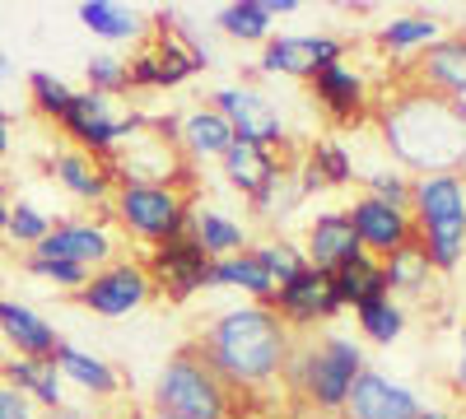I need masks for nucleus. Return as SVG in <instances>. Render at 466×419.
<instances>
[{
  "label": "nucleus",
  "mask_w": 466,
  "mask_h": 419,
  "mask_svg": "<svg viewBox=\"0 0 466 419\" xmlns=\"http://www.w3.org/2000/svg\"><path fill=\"white\" fill-rule=\"evenodd\" d=\"M149 275H145V265H136V261H112V265H103V271H94L89 280H85V289H80V303L89 313H98V317H131L140 303L149 298Z\"/></svg>",
  "instance_id": "6e6552de"
},
{
  "label": "nucleus",
  "mask_w": 466,
  "mask_h": 419,
  "mask_svg": "<svg viewBox=\"0 0 466 419\" xmlns=\"http://www.w3.org/2000/svg\"><path fill=\"white\" fill-rule=\"evenodd\" d=\"M424 85H430L439 98H452V103H466V52H461V37H439L434 47H424Z\"/></svg>",
  "instance_id": "412c9836"
},
{
  "label": "nucleus",
  "mask_w": 466,
  "mask_h": 419,
  "mask_svg": "<svg viewBox=\"0 0 466 419\" xmlns=\"http://www.w3.org/2000/svg\"><path fill=\"white\" fill-rule=\"evenodd\" d=\"M145 275H149V284H164L182 303L197 289H210V256L191 238H173V243L149 252V271Z\"/></svg>",
  "instance_id": "9d476101"
},
{
  "label": "nucleus",
  "mask_w": 466,
  "mask_h": 419,
  "mask_svg": "<svg viewBox=\"0 0 466 419\" xmlns=\"http://www.w3.org/2000/svg\"><path fill=\"white\" fill-rule=\"evenodd\" d=\"M187 238L197 243L210 261L233 256V252H248V228H243V224H233V219H228V214H219V210H191V228H187Z\"/></svg>",
  "instance_id": "393cba45"
},
{
  "label": "nucleus",
  "mask_w": 466,
  "mask_h": 419,
  "mask_svg": "<svg viewBox=\"0 0 466 419\" xmlns=\"http://www.w3.org/2000/svg\"><path fill=\"white\" fill-rule=\"evenodd\" d=\"M127 89H131V80H127V61L122 56H112V52L89 56V94L112 98V94H127Z\"/></svg>",
  "instance_id": "f704fd0d"
},
{
  "label": "nucleus",
  "mask_w": 466,
  "mask_h": 419,
  "mask_svg": "<svg viewBox=\"0 0 466 419\" xmlns=\"http://www.w3.org/2000/svg\"><path fill=\"white\" fill-rule=\"evenodd\" d=\"M0 419H33V401L15 387H0Z\"/></svg>",
  "instance_id": "ea45409f"
},
{
  "label": "nucleus",
  "mask_w": 466,
  "mask_h": 419,
  "mask_svg": "<svg viewBox=\"0 0 466 419\" xmlns=\"http://www.w3.org/2000/svg\"><path fill=\"white\" fill-rule=\"evenodd\" d=\"M355 252H364V247L355 238L350 214H318L313 219V228H308V252H303L308 265H318V271H336V265L350 261Z\"/></svg>",
  "instance_id": "aec40b11"
},
{
  "label": "nucleus",
  "mask_w": 466,
  "mask_h": 419,
  "mask_svg": "<svg viewBox=\"0 0 466 419\" xmlns=\"http://www.w3.org/2000/svg\"><path fill=\"white\" fill-rule=\"evenodd\" d=\"M350 224H355V238L369 256H392L397 247H406L415 238V219L410 210L397 205H382L373 196H360L355 210H350Z\"/></svg>",
  "instance_id": "9b49d317"
},
{
  "label": "nucleus",
  "mask_w": 466,
  "mask_h": 419,
  "mask_svg": "<svg viewBox=\"0 0 466 419\" xmlns=\"http://www.w3.org/2000/svg\"><path fill=\"white\" fill-rule=\"evenodd\" d=\"M177 135H182V145H187L191 159H224V149L233 145L228 122L219 117V107H210V103L191 107L187 117L177 122Z\"/></svg>",
  "instance_id": "5701e85b"
},
{
  "label": "nucleus",
  "mask_w": 466,
  "mask_h": 419,
  "mask_svg": "<svg viewBox=\"0 0 466 419\" xmlns=\"http://www.w3.org/2000/svg\"><path fill=\"white\" fill-rule=\"evenodd\" d=\"M257 256H261V265H266V271H270V280H276V284H285L289 275H299L303 271V252L294 247V243H266V247H257Z\"/></svg>",
  "instance_id": "4c0bfd02"
},
{
  "label": "nucleus",
  "mask_w": 466,
  "mask_h": 419,
  "mask_svg": "<svg viewBox=\"0 0 466 419\" xmlns=\"http://www.w3.org/2000/svg\"><path fill=\"white\" fill-rule=\"evenodd\" d=\"M410 419H448V414H443V410H415Z\"/></svg>",
  "instance_id": "a18cd8bd"
},
{
  "label": "nucleus",
  "mask_w": 466,
  "mask_h": 419,
  "mask_svg": "<svg viewBox=\"0 0 466 419\" xmlns=\"http://www.w3.org/2000/svg\"><path fill=\"white\" fill-rule=\"evenodd\" d=\"M308 173H313L322 186H345L355 177V159H350V149L336 145V140H318L308 149Z\"/></svg>",
  "instance_id": "473e14b6"
},
{
  "label": "nucleus",
  "mask_w": 466,
  "mask_h": 419,
  "mask_svg": "<svg viewBox=\"0 0 466 419\" xmlns=\"http://www.w3.org/2000/svg\"><path fill=\"white\" fill-rule=\"evenodd\" d=\"M0 335H5L24 359H52L56 345H61L56 326L43 322V317H37L28 303H19V298H0Z\"/></svg>",
  "instance_id": "dca6fc26"
},
{
  "label": "nucleus",
  "mask_w": 466,
  "mask_h": 419,
  "mask_svg": "<svg viewBox=\"0 0 466 419\" xmlns=\"http://www.w3.org/2000/svg\"><path fill=\"white\" fill-rule=\"evenodd\" d=\"M47 419H94V414H85V410H56V414H47Z\"/></svg>",
  "instance_id": "c03bdc74"
},
{
  "label": "nucleus",
  "mask_w": 466,
  "mask_h": 419,
  "mask_svg": "<svg viewBox=\"0 0 466 419\" xmlns=\"http://www.w3.org/2000/svg\"><path fill=\"white\" fill-rule=\"evenodd\" d=\"M28 94H33V107L43 112V117H52V122H61L66 117V107H70V89H66V80H56L52 70H33L28 75Z\"/></svg>",
  "instance_id": "72a5a7b5"
},
{
  "label": "nucleus",
  "mask_w": 466,
  "mask_h": 419,
  "mask_svg": "<svg viewBox=\"0 0 466 419\" xmlns=\"http://www.w3.org/2000/svg\"><path fill=\"white\" fill-rule=\"evenodd\" d=\"M5 234L15 238V243H24V247H37L47 234H52V219L37 210V205H28V201H19V205H10V224H5Z\"/></svg>",
  "instance_id": "c9c22d12"
},
{
  "label": "nucleus",
  "mask_w": 466,
  "mask_h": 419,
  "mask_svg": "<svg viewBox=\"0 0 466 419\" xmlns=\"http://www.w3.org/2000/svg\"><path fill=\"white\" fill-rule=\"evenodd\" d=\"M369 186H373V201H382V205H397V210H406L410 205V182L401 177V173H373L369 177Z\"/></svg>",
  "instance_id": "58836bf2"
},
{
  "label": "nucleus",
  "mask_w": 466,
  "mask_h": 419,
  "mask_svg": "<svg viewBox=\"0 0 466 419\" xmlns=\"http://www.w3.org/2000/svg\"><path fill=\"white\" fill-rule=\"evenodd\" d=\"M33 256L43 261H75L94 271V265L112 261V238L107 228H98L94 219H70V224H52V234L33 247Z\"/></svg>",
  "instance_id": "ddd939ff"
},
{
  "label": "nucleus",
  "mask_w": 466,
  "mask_h": 419,
  "mask_svg": "<svg viewBox=\"0 0 466 419\" xmlns=\"http://www.w3.org/2000/svg\"><path fill=\"white\" fill-rule=\"evenodd\" d=\"M116 219H122L136 238L164 247L173 238H187L191 228V205L173 182H140V177H122L116 182Z\"/></svg>",
  "instance_id": "39448f33"
},
{
  "label": "nucleus",
  "mask_w": 466,
  "mask_h": 419,
  "mask_svg": "<svg viewBox=\"0 0 466 419\" xmlns=\"http://www.w3.org/2000/svg\"><path fill=\"white\" fill-rule=\"evenodd\" d=\"M61 131H66L75 145H80L85 155L112 164L116 140H127V135H136V131H149V117H145V112H116L112 98L85 89V94L70 98L66 117H61Z\"/></svg>",
  "instance_id": "423d86ee"
},
{
  "label": "nucleus",
  "mask_w": 466,
  "mask_h": 419,
  "mask_svg": "<svg viewBox=\"0 0 466 419\" xmlns=\"http://www.w3.org/2000/svg\"><path fill=\"white\" fill-rule=\"evenodd\" d=\"M28 271L37 280H47L56 289H75V294H80L85 280L94 275V271H85V265H75V261H43V256H28Z\"/></svg>",
  "instance_id": "e433bc0d"
},
{
  "label": "nucleus",
  "mask_w": 466,
  "mask_h": 419,
  "mask_svg": "<svg viewBox=\"0 0 466 419\" xmlns=\"http://www.w3.org/2000/svg\"><path fill=\"white\" fill-rule=\"evenodd\" d=\"M215 284L248 289V294H257V298H270V294H276V280H270V271L261 265L257 252H233V256L210 261V289H215Z\"/></svg>",
  "instance_id": "cd10ccee"
},
{
  "label": "nucleus",
  "mask_w": 466,
  "mask_h": 419,
  "mask_svg": "<svg viewBox=\"0 0 466 419\" xmlns=\"http://www.w3.org/2000/svg\"><path fill=\"white\" fill-rule=\"evenodd\" d=\"M80 24L94 28L107 43H127V37H140L149 28V19L131 5H116V0H85L80 5Z\"/></svg>",
  "instance_id": "bb28decb"
},
{
  "label": "nucleus",
  "mask_w": 466,
  "mask_h": 419,
  "mask_svg": "<svg viewBox=\"0 0 466 419\" xmlns=\"http://www.w3.org/2000/svg\"><path fill=\"white\" fill-rule=\"evenodd\" d=\"M382 135L392 155L406 168L430 173H457L466 164V112L452 98H439L434 89L406 94L382 112Z\"/></svg>",
  "instance_id": "f03ea898"
},
{
  "label": "nucleus",
  "mask_w": 466,
  "mask_h": 419,
  "mask_svg": "<svg viewBox=\"0 0 466 419\" xmlns=\"http://www.w3.org/2000/svg\"><path fill=\"white\" fill-rule=\"evenodd\" d=\"M5 377H10L5 387L24 392L33 405L61 410V373H56L52 359H24V354H15V359L5 364Z\"/></svg>",
  "instance_id": "a878e982"
},
{
  "label": "nucleus",
  "mask_w": 466,
  "mask_h": 419,
  "mask_svg": "<svg viewBox=\"0 0 466 419\" xmlns=\"http://www.w3.org/2000/svg\"><path fill=\"white\" fill-rule=\"evenodd\" d=\"M10 155V112H0V159Z\"/></svg>",
  "instance_id": "a19ab883"
},
{
  "label": "nucleus",
  "mask_w": 466,
  "mask_h": 419,
  "mask_svg": "<svg viewBox=\"0 0 466 419\" xmlns=\"http://www.w3.org/2000/svg\"><path fill=\"white\" fill-rule=\"evenodd\" d=\"M197 350L206 354L224 387H261L285 373L294 345L289 326L270 308H233L201 335Z\"/></svg>",
  "instance_id": "f257e3e1"
},
{
  "label": "nucleus",
  "mask_w": 466,
  "mask_h": 419,
  "mask_svg": "<svg viewBox=\"0 0 466 419\" xmlns=\"http://www.w3.org/2000/svg\"><path fill=\"white\" fill-rule=\"evenodd\" d=\"M457 387L466 392V331H461V354H457Z\"/></svg>",
  "instance_id": "79ce46f5"
},
{
  "label": "nucleus",
  "mask_w": 466,
  "mask_h": 419,
  "mask_svg": "<svg viewBox=\"0 0 466 419\" xmlns=\"http://www.w3.org/2000/svg\"><path fill=\"white\" fill-rule=\"evenodd\" d=\"M410 219L424 224H448V219H466V177L457 173H430L410 182Z\"/></svg>",
  "instance_id": "2eb2a0df"
},
{
  "label": "nucleus",
  "mask_w": 466,
  "mask_h": 419,
  "mask_svg": "<svg viewBox=\"0 0 466 419\" xmlns=\"http://www.w3.org/2000/svg\"><path fill=\"white\" fill-rule=\"evenodd\" d=\"M5 224H10V201H5V186H0V234H5Z\"/></svg>",
  "instance_id": "37998d69"
},
{
  "label": "nucleus",
  "mask_w": 466,
  "mask_h": 419,
  "mask_svg": "<svg viewBox=\"0 0 466 419\" xmlns=\"http://www.w3.org/2000/svg\"><path fill=\"white\" fill-rule=\"evenodd\" d=\"M355 317H360V331H364L369 340H378V345H392V340L406 331V313H401V303H397L392 294L360 303Z\"/></svg>",
  "instance_id": "c756f323"
},
{
  "label": "nucleus",
  "mask_w": 466,
  "mask_h": 419,
  "mask_svg": "<svg viewBox=\"0 0 466 419\" xmlns=\"http://www.w3.org/2000/svg\"><path fill=\"white\" fill-rule=\"evenodd\" d=\"M154 401H159V414L177 419H228V387L215 377V368L197 345H182L164 364Z\"/></svg>",
  "instance_id": "20e7f679"
},
{
  "label": "nucleus",
  "mask_w": 466,
  "mask_h": 419,
  "mask_svg": "<svg viewBox=\"0 0 466 419\" xmlns=\"http://www.w3.org/2000/svg\"><path fill=\"white\" fill-rule=\"evenodd\" d=\"M415 410H420V401L406 387H397L392 377L373 373V368H364L355 377V387H350V396H345L350 419H410Z\"/></svg>",
  "instance_id": "4468645a"
},
{
  "label": "nucleus",
  "mask_w": 466,
  "mask_h": 419,
  "mask_svg": "<svg viewBox=\"0 0 466 419\" xmlns=\"http://www.w3.org/2000/svg\"><path fill=\"white\" fill-rule=\"evenodd\" d=\"M270 313H276L285 326H318V322L336 317L340 313V298L331 289V271L303 265L299 275H289L285 284H276V294H270Z\"/></svg>",
  "instance_id": "0eeeda50"
},
{
  "label": "nucleus",
  "mask_w": 466,
  "mask_h": 419,
  "mask_svg": "<svg viewBox=\"0 0 466 419\" xmlns=\"http://www.w3.org/2000/svg\"><path fill=\"white\" fill-rule=\"evenodd\" d=\"M52 364H56L61 377H70L75 387H85V392H94V396H116V392H122V377H116L112 364H103V359H94V354H85V350L66 345V340L56 345Z\"/></svg>",
  "instance_id": "b1692460"
},
{
  "label": "nucleus",
  "mask_w": 466,
  "mask_h": 419,
  "mask_svg": "<svg viewBox=\"0 0 466 419\" xmlns=\"http://www.w3.org/2000/svg\"><path fill=\"white\" fill-rule=\"evenodd\" d=\"M154 419H177V414H154Z\"/></svg>",
  "instance_id": "de8ad7c7"
},
{
  "label": "nucleus",
  "mask_w": 466,
  "mask_h": 419,
  "mask_svg": "<svg viewBox=\"0 0 466 419\" xmlns=\"http://www.w3.org/2000/svg\"><path fill=\"white\" fill-rule=\"evenodd\" d=\"M47 173L66 186L70 196H80L89 205H98L107 192H112V168L94 155H85V149H61V155L47 164Z\"/></svg>",
  "instance_id": "6ab92c4d"
},
{
  "label": "nucleus",
  "mask_w": 466,
  "mask_h": 419,
  "mask_svg": "<svg viewBox=\"0 0 466 419\" xmlns=\"http://www.w3.org/2000/svg\"><path fill=\"white\" fill-rule=\"evenodd\" d=\"M439 43V24L424 19V15H401L382 28V47L387 52H424Z\"/></svg>",
  "instance_id": "7c9ffc66"
},
{
  "label": "nucleus",
  "mask_w": 466,
  "mask_h": 419,
  "mask_svg": "<svg viewBox=\"0 0 466 419\" xmlns=\"http://www.w3.org/2000/svg\"><path fill=\"white\" fill-rule=\"evenodd\" d=\"M360 373H364V354L345 335H322L303 350H289V364H285V377L318 405H345Z\"/></svg>",
  "instance_id": "7ed1b4c3"
},
{
  "label": "nucleus",
  "mask_w": 466,
  "mask_h": 419,
  "mask_svg": "<svg viewBox=\"0 0 466 419\" xmlns=\"http://www.w3.org/2000/svg\"><path fill=\"white\" fill-rule=\"evenodd\" d=\"M313 94H318V103L331 112V117L340 122V126H355V122H364V75L360 70H350L345 61H336V65H327V70H318L313 80Z\"/></svg>",
  "instance_id": "f3484780"
},
{
  "label": "nucleus",
  "mask_w": 466,
  "mask_h": 419,
  "mask_svg": "<svg viewBox=\"0 0 466 419\" xmlns=\"http://www.w3.org/2000/svg\"><path fill=\"white\" fill-rule=\"evenodd\" d=\"M331 289L340 298V308H360V303H369V298H382L387 294L382 261L369 256V252H355L350 261H340L331 271Z\"/></svg>",
  "instance_id": "4be33fe9"
},
{
  "label": "nucleus",
  "mask_w": 466,
  "mask_h": 419,
  "mask_svg": "<svg viewBox=\"0 0 466 419\" xmlns=\"http://www.w3.org/2000/svg\"><path fill=\"white\" fill-rule=\"evenodd\" d=\"M5 70H10V56H5V52H0V75H5Z\"/></svg>",
  "instance_id": "49530a36"
},
{
  "label": "nucleus",
  "mask_w": 466,
  "mask_h": 419,
  "mask_svg": "<svg viewBox=\"0 0 466 419\" xmlns=\"http://www.w3.org/2000/svg\"><path fill=\"white\" fill-rule=\"evenodd\" d=\"M215 24H219L228 37H238V43H266V37H270V19H266V10L257 5V0L224 5V10L215 15Z\"/></svg>",
  "instance_id": "2f4dec72"
},
{
  "label": "nucleus",
  "mask_w": 466,
  "mask_h": 419,
  "mask_svg": "<svg viewBox=\"0 0 466 419\" xmlns=\"http://www.w3.org/2000/svg\"><path fill=\"white\" fill-rule=\"evenodd\" d=\"M210 107H219V117L228 122V131H233L238 145L270 149V145L285 140V122H280L276 103L261 98L257 89H219Z\"/></svg>",
  "instance_id": "1a4fd4ad"
},
{
  "label": "nucleus",
  "mask_w": 466,
  "mask_h": 419,
  "mask_svg": "<svg viewBox=\"0 0 466 419\" xmlns=\"http://www.w3.org/2000/svg\"><path fill=\"white\" fill-rule=\"evenodd\" d=\"M430 256H424V247H420V238H410L406 247H397L392 256H382V275H387V294H415V289H424L430 284Z\"/></svg>",
  "instance_id": "c85d7f7f"
},
{
  "label": "nucleus",
  "mask_w": 466,
  "mask_h": 419,
  "mask_svg": "<svg viewBox=\"0 0 466 419\" xmlns=\"http://www.w3.org/2000/svg\"><path fill=\"white\" fill-rule=\"evenodd\" d=\"M224 177L233 182V186H238V192L257 205L266 192H270V186H276V177L285 173L280 164H276V155H270V149H257V145H238V140H233L228 149H224Z\"/></svg>",
  "instance_id": "a211bd4d"
},
{
  "label": "nucleus",
  "mask_w": 466,
  "mask_h": 419,
  "mask_svg": "<svg viewBox=\"0 0 466 419\" xmlns=\"http://www.w3.org/2000/svg\"><path fill=\"white\" fill-rule=\"evenodd\" d=\"M340 61V43L336 37H270L266 52H261V70L270 75H289V80H313L318 70Z\"/></svg>",
  "instance_id": "f8f14e48"
},
{
  "label": "nucleus",
  "mask_w": 466,
  "mask_h": 419,
  "mask_svg": "<svg viewBox=\"0 0 466 419\" xmlns=\"http://www.w3.org/2000/svg\"><path fill=\"white\" fill-rule=\"evenodd\" d=\"M461 52H466V37H461Z\"/></svg>",
  "instance_id": "09e8293b"
}]
</instances>
